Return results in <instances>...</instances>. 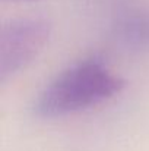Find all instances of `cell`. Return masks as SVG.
I'll return each instance as SVG.
<instances>
[{
    "instance_id": "cell-1",
    "label": "cell",
    "mask_w": 149,
    "mask_h": 151,
    "mask_svg": "<svg viewBox=\"0 0 149 151\" xmlns=\"http://www.w3.org/2000/svg\"><path fill=\"white\" fill-rule=\"evenodd\" d=\"M124 88V79L97 57L81 60L60 72L34 101L43 119L63 117L95 107Z\"/></svg>"
},
{
    "instance_id": "cell-2",
    "label": "cell",
    "mask_w": 149,
    "mask_h": 151,
    "mask_svg": "<svg viewBox=\"0 0 149 151\" xmlns=\"http://www.w3.org/2000/svg\"><path fill=\"white\" fill-rule=\"evenodd\" d=\"M51 24L44 18H21L0 31V82L25 69L48 43Z\"/></svg>"
},
{
    "instance_id": "cell-3",
    "label": "cell",
    "mask_w": 149,
    "mask_h": 151,
    "mask_svg": "<svg viewBox=\"0 0 149 151\" xmlns=\"http://www.w3.org/2000/svg\"><path fill=\"white\" fill-rule=\"evenodd\" d=\"M117 38L138 51H149V9L124 15L115 28Z\"/></svg>"
},
{
    "instance_id": "cell-4",
    "label": "cell",
    "mask_w": 149,
    "mask_h": 151,
    "mask_svg": "<svg viewBox=\"0 0 149 151\" xmlns=\"http://www.w3.org/2000/svg\"><path fill=\"white\" fill-rule=\"evenodd\" d=\"M12 1H32V0H12Z\"/></svg>"
}]
</instances>
